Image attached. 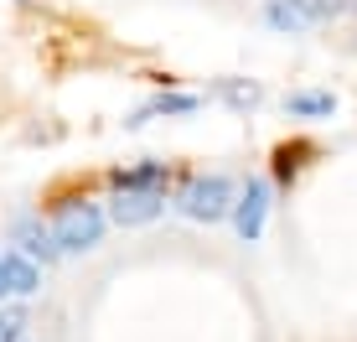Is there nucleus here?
I'll return each mask as SVG.
<instances>
[{"label":"nucleus","mask_w":357,"mask_h":342,"mask_svg":"<svg viewBox=\"0 0 357 342\" xmlns=\"http://www.w3.org/2000/svg\"><path fill=\"white\" fill-rule=\"evenodd\" d=\"M301 156H305V145H280V151H275V181H280V187H290V181H295Z\"/></svg>","instance_id":"f8f14e48"},{"label":"nucleus","mask_w":357,"mask_h":342,"mask_svg":"<svg viewBox=\"0 0 357 342\" xmlns=\"http://www.w3.org/2000/svg\"><path fill=\"white\" fill-rule=\"evenodd\" d=\"M213 94H218L228 109H238V114H249V109L264 104V89H259V83H249V78H223Z\"/></svg>","instance_id":"9b49d317"},{"label":"nucleus","mask_w":357,"mask_h":342,"mask_svg":"<svg viewBox=\"0 0 357 342\" xmlns=\"http://www.w3.org/2000/svg\"><path fill=\"white\" fill-rule=\"evenodd\" d=\"M171 202H176V213L197 218V223H223V218H233L238 187H233V177H223V171H213V177H187Z\"/></svg>","instance_id":"f257e3e1"},{"label":"nucleus","mask_w":357,"mask_h":342,"mask_svg":"<svg viewBox=\"0 0 357 342\" xmlns=\"http://www.w3.org/2000/svg\"><path fill=\"white\" fill-rule=\"evenodd\" d=\"M52 239L63 254H83L93 249L98 239H104V213H98V202L89 198H63L52 207Z\"/></svg>","instance_id":"7ed1b4c3"},{"label":"nucleus","mask_w":357,"mask_h":342,"mask_svg":"<svg viewBox=\"0 0 357 342\" xmlns=\"http://www.w3.org/2000/svg\"><path fill=\"white\" fill-rule=\"evenodd\" d=\"M21 327H26L21 311H0V342H21Z\"/></svg>","instance_id":"ddd939ff"},{"label":"nucleus","mask_w":357,"mask_h":342,"mask_svg":"<svg viewBox=\"0 0 357 342\" xmlns=\"http://www.w3.org/2000/svg\"><path fill=\"white\" fill-rule=\"evenodd\" d=\"M10 239H16L21 244V254H31V260H57V254H63V249H57V239H52V223H42V218H16V228H10Z\"/></svg>","instance_id":"1a4fd4ad"},{"label":"nucleus","mask_w":357,"mask_h":342,"mask_svg":"<svg viewBox=\"0 0 357 342\" xmlns=\"http://www.w3.org/2000/svg\"><path fill=\"white\" fill-rule=\"evenodd\" d=\"M202 109V94H176V89H161L155 99H145L135 114L125 119L130 130H140V125H151V119H187V114H197Z\"/></svg>","instance_id":"39448f33"},{"label":"nucleus","mask_w":357,"mask_h":342,"mask_svg":"<svg viewBox=\"0 0 357 342\" xmlns=\"http://www.w3.org/2000/svg\"><path fill=\"white\" fill-rule=\"evenodd\" d=\"M0 254H6V249H0ZM0 301H6V285H0Z\"/></svg>","instance_id":"2eb2a0df"},{"label":"nucleus","mask_w":357,"mask_h":342,"mask_svg":"<svg viewBox=\"0 0 357 342\" xmlns=\"http://www.w3.org/2000/svg\"><path fill=\"white\" fill-rule=\"evenodd\" d=\"M114 192H166L171 187V166L166 161H140V166H119L109 171Z\"/></svg>","instance_id":"0eeeda50"},{"label":"nucleus","mask_w":357,"mask_h":342,"mask_svg":"<svg viewBox=\"0 0 357 342\" xmlns=\"http://www.w3.org/2000/svg\"><path fill=\"white\" fill-rule=\"evenodd\" d=\"M285 109L295 119H331L337 114V94H326V89H301V94H290Z\"/></svg>","instance_id":"9d476101"},{"label":"nucleus","mask_w":357,"mask_h":342,"mask_svg":"<svg viewBox=\"0 0 357 342\" xmlns=\"http://www.w3.org/2000/svg\"><path fill=\"white\" fill-rule=\"evenodd\" d=\"M357 0H269L264 6V21L285 36H301V31H316V27H331V21L352 16Z\"/></svg>","instance_id":"f03ea898"},{"label":"nucleus","mask_w":357,"mask_h":342,"mask_svg":"<svg viewBox=\"0 0 357 342\" xmlns=\"http://www.w3.org/2000/svg\"><path fill=\"white\" fill-rule=\"evenodd\" d=\"M161 207H166V192H114L109 218H114L119 228H140V223H151V218H161Z\"/></svg>","instance_id":"423d86ee"},{"label":"nucleus","mask_w":357,"mask_h":342,"mask_svg":"<svg viewBox=\"0 0 357 342\" xmlns=\"http://www.w3.org/2000/svg\"><path fill=\"white\" fill-rule=\"evenodd\" d=\"M16 6H42V0H16Z\"/></svg>","instance_id":"4468645a"},{"label":"nucleus","mask_w":357,"mask_h":342,"mask_svg":"<svg viewBox=\"0 0 357 342\" xmlns=\"http://www.w3.org/2000/svg\"><path fill=\"white\" fill-rule=\"evenodd\" d=\"M0 285H6V296H31V290L42 285V270H36L31 254L6 249V254H0Z\"/></svg>","instance_id":"6e6552de"},{"label":"nucleus","mask_w":357,"mask_h":342,"mask_svg":"<svg viewBox=\"0 0 357 342\" xmlns=\"http://www.w3.org/2000/svg\"><path fill=\"white\" fill-rule=\"evenodd\" d=\"M269 198H275V192H269V181L264 177H249L238 187V202H233V228H238V239H259L264 234V218H269Z\"/></svg>","instance_id":"20e7f679"}]
</instances>
